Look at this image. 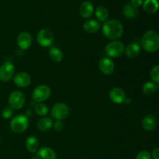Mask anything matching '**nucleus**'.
Instances as JSON below:
<instances>
[{
	"label": "nucleus",
	"mask_w": 159,
	"mask_h": 159,
	"mask_svg": "<svg viewBox=\"0 0 159 159\" xmlns=\"http://www.w3.org/2000/svg\"><path fill=\"white\" fill-rule=\"evenodd\" d=\"M102 31L107 38L117 40L124 34V26L119 20H110L104 22L102 26Z\"/></svg>",
	"instance_id": "f257e3e1"
},
{
	"label": "nucleus",
	"mask_w": 159,
	"mask_h": 159,
	"mask_svg": "<svg viewBox=\"0 0 159 159\" xmlns=\"http://www.w3.org/2000/svg\"><path fill=\"white\" fill-rule=\"evenodd\" d=\"M94 12V7L90 1H85L79 7V14L83 18H89Z\"/></svg>",
	"instance_id": "4468645a"
},
{
	"label": "nucleus",
	"mask_w": 159,
	"mask_h": 159,
	"mask_svg": "<svg viewBox=\"0 0 159 159\" xmlns=\"http://www.w3.org/2000/svg\"><path fill=\"white\" fill-rule=\"evenodd\" d=\"M36 156L38 159H56V153L51 148L42 147L37 150Z\"/></svg>",
	"instance_id": "2eb2a0df"
},
{
	"label": "nucleus",
	"mask_w": 159,
	"mask_h": 159,
	"mask_svg": "<svg viewBox=\"0 0 159 159\" xmlns=\"http://www.w3.org/2000/svg\"><path fill=\"white\" fill-rule=\"evenodd\" d=\"M33 43V38L27 32H23L17 37V44L22 50H27Z\"/></svg>",
	"instance_id": "9b49d317"
},
{
	"label": "nucleus",
	"mask_w": 159,
	"mask_h": 159,
	"mask_svg": "<svg viewBox=\"0 0 159 159\" xmlns=\"http://www.w3.org/2000/svg\"><path fill=\"white\" fill-rule=\"evenodd\" d=\"M9 107L12 110H20L24 106L25 96L22 92L14 91L9 95Z\"/></svg>",
	"instance_id": "6e6552de"
},
{
	"label": "nucleus",
	"mask_w": 159,
	"mask_h": 159,
	"mask_svg": "<svg viewBox=\"0 0 159 159\" xmlns=\"http://www.w3.org/2000/svg\"></svg>",
	"instance_id": "f704fd0d"
},
{
	"label": "nucleus",
	"mask_w": 159,
	"mask_h": 159,
	"mask_svg": "<svg viewBox=\"0 0 159 159\" xmlns=\"http://www.w3.org/2000/svg\"><path fill=\"white\" fill-rule=\"evenodd\" d=\"M31 159H38V158H37V156H34V157H32V158H31Z\"/></svg>",
	"instance_id": "473e14b6"
},
{
	"label": "nucleus",
	"mask_w": 159,
	"mask_h": 159,
	"mask_svg": "<svg viewBox=\"0 0 159 159\" xmlns=\"http://www.w3.org/2000/svg\"><path fill=\"white\" fill-rule=\"evenodd\" d=\"M125 51V47L122 42L119 40H113L106 46L105 53L109 57L116 58L124 54Z\"/></svg>",
	"instance_id": "20e7f679"
},
{
	"label": "nucleus",
	"mask_w": 159,
	"mask_h": 159,
	"mask_svg": "<svg viewBox=\"0 0 159 159\" xmlns=\"http://www.w3.org/2000/svg\"><path fill=\"white\" fill-rule=\"evenodd\" d=\"M143 9L148 13H155L159 9L158 0H145L143 2Z\"/></svg>",
	"instance_id": "412c9836"
},
{
	"label": "nucleus",
	"mask_w": 159,
	"mask_h": 159,
	"mask_svg": "<svg viewBox=\"0 0 159 159\" xmlns=\"http://www.w3.org/2000/svg\"><path fill=\"white\" fill-rule=\"evenodd\" d=\"M70 113L69 107L64 102L56 103L51 109V116L56 120H62L66 119Z\"/></svg>",
	"instance_id": "423d86ee"
},
{
	"label": "nucleus",
	"mask_w": 159,
	"mask_h": 159,
	"mask_svg": "<svg viewBox=\"0 0 159 159\" xmlns=\"http://www.w3.org/2000/svg\"><path fill=\"white\" fill-rule=\"evenodd\" d=\"M150 77L153 82L159 84V65H155L150 71Z\"/></svg>",
	"instance_id": "bb28decb"
},
{
	"label": "nucleus",
	"mask_w": 159,
	"mask_h": 159,
	"mask_svg": "<svg viewBox=\"0 0 159 159\" xmlns=\"http://www.w3.org/2000/svg\"><path fill=\"white\" fill-rule=\"evenodd\" d=\"M141 48L140 46V44H138V43H130V44L127 45L125 48V52L127 57H130V58H133V57H137L138 55H139V54L141 53Z\"/></svg>",
	"instance_id": "a211bd4d"
},
{
	"label": "nucleus",
	"mask_w": 159,
	"mask_h": 159,
	"mask_svg": "<svg viewBox=\"0 0 159 159\" xmlns=\"http://www.w3.org/2000/svg\"><path fill=\"white\" fill-rule=\"evenodd\" d=\"M152 158L153 159H159V148L154 149L152 153Z\"/></svg>",
	"instance_id": "2f4dec72"
},
{
	"label": "nucleus",
	"mask_w": 159,
	"mask_h": 159,
	"mask_svg": "<svg viewBox=\"0 0 159 159\" xmlns=\"http://www.w3.org/2000/svg\"><path fill=\"white\" fill-rule=\"evenodd\" d=\"M53 124H54V122H53L51 118L43 117L39 120L38 122H37V127L40 131L45 132L49 130L53 127Z\"/></svg>",
	"instance_id": "4be33fe9"
},
{
	"label": "nucleus",
	"mask_w": 159,
	"mask_h": 159,
	"mask_svg": "<svg viewBox=\"0 0 159 159\" xmlns=\"http://www.w3.org/2000/svg\"><path fill=\"white\" fill-rule=\"evenodd\" d=\"M48 55L53 61L58 63L63 60L64 54L61 49L57 47H52L48 50Z\"/></svg>",
	"instance_id": "6ab92c4d"
},
{
	"label": "nucleus",
	"mask_w": 159,
	"mask_h": 159,
	"mask_svg": "<svg viewBox=\"0 0 159 159\" xmlns=\"http://www.w3.org/2000/svg\"><path fill=\"white\" fill-rule=\"evenodd\" d=\"M101 28V24L96 20H89L83 24L84 30L89 34H94L99 31Z\"/></svg>",
	"instance_id": "f3484780"
},
{
	"label": "nucleus",
	"mask_w": 159,
	"mask_h": 159,
	"mask_svg": "<svg viewBox=\"0 0 159 159\" xmlns=\"http://www.w3.org/2000/svg\"><path fill=\"white\" fill-rule=\"evenodd\" d=\"M123 12H124V15L126 18L134 19L138 15V8L134 6L131 3L128 2L124 6Z\"/></svg>",
	"instance_id": "aec40b11"
},
{
	"label": "nucleus",
	"mask_w": 159,
	"mask_h": 159,
	"mask_svg": "<svg viewBox=\"0 0 159 159\" xmlns=\"http://www.w3.org/2000/svg\"><path fill=\"white\" fill-rule=\"evenodd\" d=\"M157 126V119L154 115L149 114L144 116L142 120V127L147 131L155 130Z\"/></svg>",
	"instance_id": "dca6fc26"
},
{
	"label": "nucleus",
	"mask_w": 159,
	"mask_h": 159,
	"mask_svg": "<svg viewBox=\"0 0 159 159\" xmlns=\"http://www.w3.org/2000/svg\"><path fill=\"white\" fill-rule=\"evenodd\" d=\"M135 159H152V155L148 151H141L138 153Z\"/></svg>",
	"instance_id": "c85d7f7f"
},
{
	"label": "nucleus",
	"mask_w": 159,
	"mask_h": 159,
	"mask_svg": "<svg viewBox=\"0 0 159 159\" xmlns=\"http://www.w3.org/2000/svg\"><path fill=\"white\" fill-rule=\"evenodd\" d=\"M26 148L30 153H35L39 148V141L37 138L34 136L29 137L26 141Z\"/></svg>",
	"instance_id": "5701e85b"
},
{
	"label": "nucleus",
	"mask_w": 159,
	"mask_h": 159,
	"mask_svg": "<svg viewBox=\"0 0 159 159\" xmlns=\"http://www.w3.org/2000/svg\"><path fill=\"white\" fill-rule=\"evenodd\" d=\"M15 74V66L9 61L5 62L0 67V80L2 82H9Z\"/></svg>",
	"instance_id": "1a4fd4ad"
},
{
	"label": "nucleus",
	"mask_w": 159,
	"mask_h": 159,
	"mask_svg": "<svg viewBox=\"0 0 159 159\" xmlns=\"http://www.w3.org/2000/svg\"><path fill=\"white\" fill-rule=\"evenodd\" d=\"M99 70L102 74L110 75L113 74L115 70V65L113 61L109 57H103L100 60L99 64Z\"/></svg>",
	"instance_id": "9d476101"
},
{
	"label": "nucleus",
	"mask_w": 159,
	"mask_h": 159,
	"mask_svg": "<svg viewBox=\"0 0 159 159\" xmlns=\"http://www.w3.org/2000/svg\"><path fill=\"white\" fill-rule=\"evenodd\" d=\"M28 127H29V119L25 115H17L11 120L10 128L15 133H23L28 128Z\"/></svg>",
	"instance_id": "7ed1b4c3"
},
{
	"label": "nucleus",
	"mask_w": 159,
	"mask_h": 159,
	"mask_svg": "<svg viewBox=\"0 0 159 159\" xmlns=\"http://www.w3.org/2000/svg\"><path fill=\"white\" fill-rule=\"evenodd\" d=\"M34 111L39 116H46L49 112V109L45 104L37 103L34 107Z\"/></svg>",
	"instance_id": "a878e982"
},
{
	"label": "nucleus",
	"mask_w": 159,
	"mask_h": 159,
	"mask_svg": "<svg viewBox=\"0 0 159 159\" xmlns=\"http://www.w3.org/2000/svg\"><path fill=\"white\" fill-rule=\"evenodd\" d=\"M0 141H1V138H0Z\"/></svg>",
	"instance_id": "72a5a7b5"
},
{
	"label": "nucleus",
	"mask_w": 159,
	"mask_h": 159,
	"mask_svg": "<svg viewBox=\"0 0 159 159\" xmlns=\"http://www.w3.org/2000/svg\"><path fill=\"white\" fill-rule=\"evenodd\" d=\"M143 0H130V3L133 5L135 7H139V6H142L143 5Z\"/></svg>",
	"instance_id": "7c9ffc66"
},
{
	"label": "nucleus",
	"mask_w": 159,
	"mask_h": 159,
	"mask_svg": "<svg viewBox=\"0 0 159 159\" xmlns=\"http://www.w3.org/2000/svg\"><path fill=\"white\" fill-rule=\"evenodd\" d=\"M37 40L39 45L43 48H48L52 45L54 42V34L51 30L44 29L40 30L37 36Z\"/></svg>",
	"instance_id": "0eeeda50"
},
{
	"label": "nucleus",
	"mask_w": 159,
	"mask_h": 159,
	"mask_svg": "<svg viewBox=\"0 0 159 159\" xmlns=\"http://www.w3.org/2000/svg\"><path fill=\"white\" fill-rule=\"evenodd\" d=\"M95 15L99 21L106 22L108 20L109 12L107 8H105L104 6H99L96 8V11H95Z\"/></svg>",
	"instance_id": "b1692460"
},
{
	"label": "nucleus",
	"mask_w": 159,
	"mask_h": 159,
	"mask_svg": "<svg viewBox=\"0 0 159 159\" xmlns=\"http://www.w3.org/2000/svg\"><path fill=\"white\" fill-rule=\"evenodd\" d=\"M14 83L20 88H26L30 84L31 77L26 72H19L14 76Z\"/></svg>",
	"instance_id": "f8f14e48"
},
{
	"label": "nucleus",
	"mask_w": 159,
	"mask_h": 159,
	"mask_svg": "<svg viewBox=\"0 0 159 159\" xmlns=\"http://www.w3.org/2000/svg\"><path fill=\"white\" fill-rule=\"evenodd\" d=\"M143 93L148 96H152L156 92L157 85L155 82H148L143 85Z\"/></svg>",
	"instance_id": "393cba45"
},
{
	"label": "nucleus",
	"mask_w": 159,
	"mask_h": 159,
	"mask_svg": "<svg viewBox=\"0 0 159 159\" xmlns=\"http://www.w3.org/2000/svg\"><path fill=\"white\" fill-rule=\"evenodd\" d=\"M51 96V89L46 85H40L36 87L32 93L34 101L37 103H42Z\"/></svg>",
	"instance_id": "39448f33"
},
{
	"label": "nucleus",
	"mask_w": 159,
	"mask_h": 159,
	"mask_svg": "<svg viewBox=\"0 0 159 159\" xmlns=\"http://www.w3.org/2000/svg\"><path fill=\"white\" fill-rule=\"evenodd\" d=\"M141 48L148 53H155L159 50V34L150 30L144 33L141 40Z\"/></svg>",
	"instance_id": "f03ea898"
},
{
	"label": "nucleus",
	"mask_w": 159,
	"mask_h": 159,
	"mask_svg": "<svg viewBox=\"0 0 159 159\" xmlns=\"http://www.w3.org/2000/svg\"><path fill=\"white\" fill-rule=\"evenodd\" d=\"M109 96H110V99L113 101L114 103L120 104L123 103L126 101L127 97H126V94L123 89L120 88H113L110 90V93H109Z\"/></svg>",
	"instance_id": "ddd939ff"
},
{
	"label": "nucleus",
	"mask_w": 159,
	"mask_h": 159,
	"mask_svg": "<svg viewBox=\"0 0 159 159\" xmlns=\"http://www.w3.org/2000/svg\"><path fill=\"white\" fill-rule=\"evenodd\" d=\"M13 116V110L10 108V107H6V108L3 109L2 111V116L4 119L9 120Z\"/></svg>",
	"instance_id": "cd10ccee"
},
{
	"label": "nucleus",
	"mask_w": 159,
	"mask_h": 159,
	"mask_svg": "<svg viewBox=\"0 0 159 159\" xmlns=\"http://www.w3.org/2000/svg\"><path fill=\"white\" fill-rule=\"evenodd\" d=\"M53 127L56 131H61L65 127L63 122L61 120H56L55 122L53 124Z\"/></svg>",
	"instance_id": "c756f323"
}]
</instances>
